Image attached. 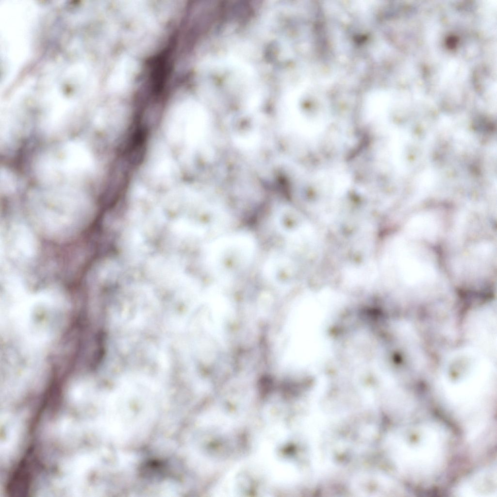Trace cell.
Segmentation results:
<instances>
[{"mask_svg":"<svg viewBox=\"0 0 497 497\" xmlns=\"http://www.w3.org/2000/svg\"><path fill=\"white\" fill-rule=\"evenodd\" d=\"M494 362L470 347L450 355L442 373L443 389L448 400L465 411L470 406H480L496 386Z\"/></svg>","mask_w":497,"mask_h":497,"instance_id":"cell-1","label":"cell"},{"mask_svg":"<svg viewBox=\"0 0 497 497\" xmlns=\"http://www.w3.org/2000/svg\"><path fill=\"white\" fill-rule=\"evenodd\" d=\"M404 435L399 455L406 471L427 473L439 465L444 447V437L439 430L431 426L418 427L406 430Z\"/></svg>","mask_w":497,"mask_h":497,"instance_id":"cell-3","label":"cell"},{"mask_svg":"<svg viewBox=\"0 0 497 497\" xmlns=\"http://www.w3.org/2000/svg\"><path fill=\"white\" fill-rule=\"evenodd\" d=\"M255 238L249 233L237 232L219 237L208 246L206 263L220 282H232L252 264L256 252Z\"/></svg>","mask_w":497,"mask_h":497,"instance_id":"cell-2","label":"cell"},{"mask_svg":"<svg viewBox=\"0 0 497 497\" xmlns=\"http://www.w3.org/2000/svg\"><path fill=\"white\" fill-rule=\"evenodd\" d=\"M436 219L432 215H419L413 218L408 226V230L413 236L432 238L438 229Z\"/></svg>","mask_w":497,"mask_h":497,"instance_id":"cell-6","label":"cell"},{"mask_svg":"<svg viewBox=\"0 0 497 497\" xmlns=\"http://www.w3.org/2000/svg\"><path fill=\"white\" fill-rule=\"evenodd\" d=\"M466 331L470 348L496 361L497 317L492 308H482L472 313L466 322Z\"/></svg>","mask_w":497,"mask_h":497,"instance_id":"cell-4","label":"cell"},{"mask_svg":"<svg viewBox=\"0 0 497 497\" xmlns=\"http://www.w3.org/2000/svg\"><path fill=\"white\" fill-rule=\"evenodd\" d=\"M263 274L265 279L279 288H285L296 280L295 264L287 252L278 251L272 253L265 261Z\"/></svg>","mask_w":497,"mask_h":497,"instance_id":"cell-5","label":"cell"}]
</instances>
